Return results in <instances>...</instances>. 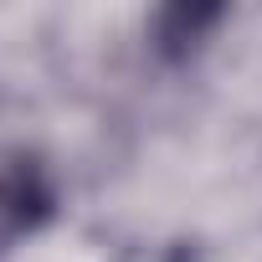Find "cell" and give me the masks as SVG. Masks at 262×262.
I'll list each match as a JSON object with an SVG mask.
<instances>
[{
    "label": "cell",
    "mask_w": 262,
    "mask_h": 262,
    "mask_svg": "<svg viewBox=\"0 0 262 262\" xmlns=\"http://www.w3.org/2000/svg\"><path fill=\"white\" fill-rule=\"evenodd\" d=\"M57 216V175L26 144H0V257H11Z\"/></svg>",
    "instance_id": "cell-1"
}]
</instances>
